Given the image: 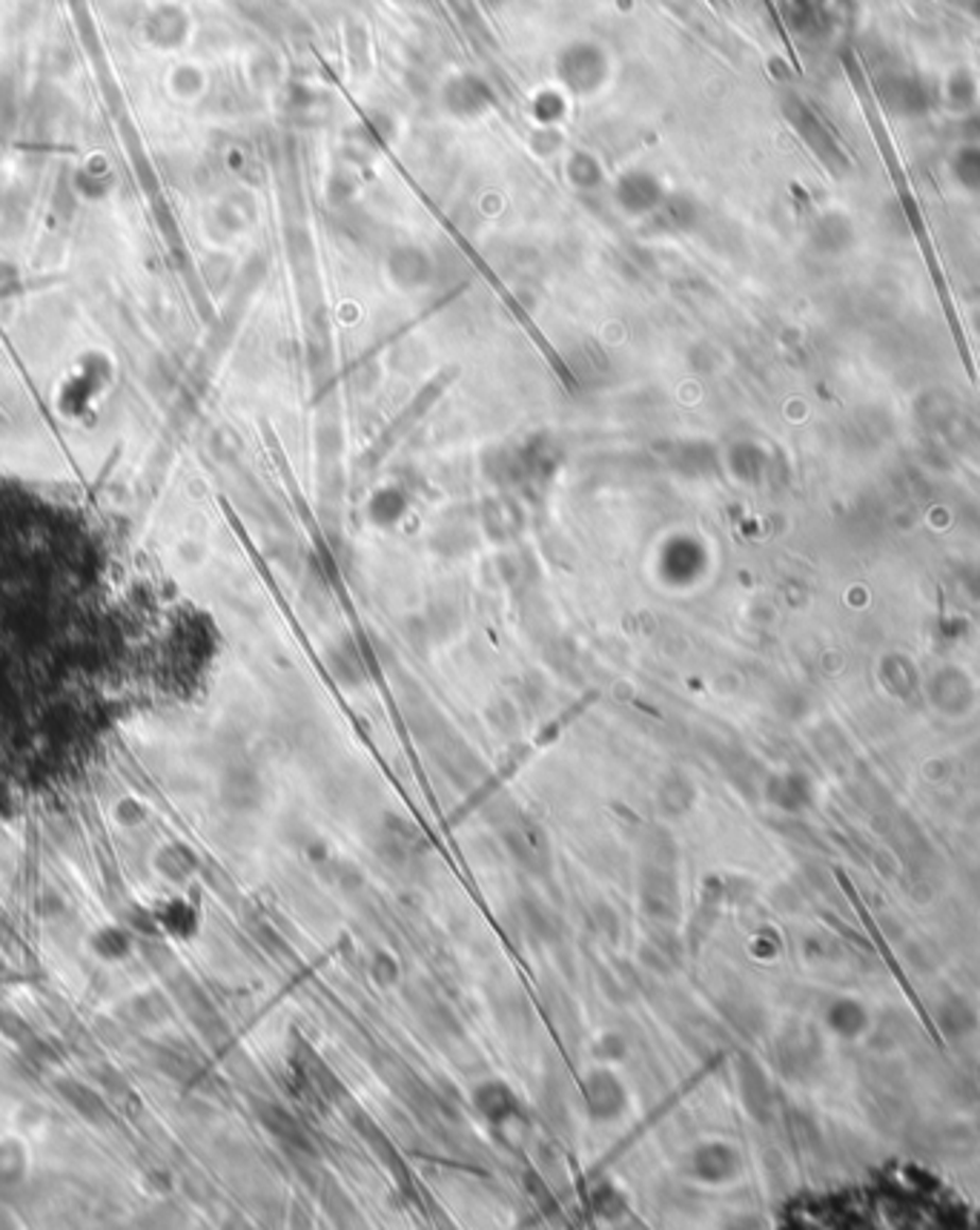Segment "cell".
I'll list each match as a JSON object with an SVG mask.
<instances>
[{
	"label": "cell",
	"instance_id": "obj_1",
	"mask_svg": "<svg viewBox=\"0 0 980 1230\" xmlns=\"http://www.w3.org/2000/svg\"><path fill=\"white\" fill-rule=\"evenodd\" d=\"M835 875H837V883L843 886V892H846V898H848V901H852V907H855V912H857V918H860V924H863L865 932H869V935H872V941H875V950L880 952V959H883V964H886V967H889V972H892V976H894V981L900 984V989H904V996L909 998V1004H912V1009H914V1013H917V1018H921V1024H923V1027H926V1033H929V1038H932L934 1044H938L943 1050V1047H946V1044H943L941 1033H938V1027H934V1021H932V1018H929V1013H926V1007H923V1001H921V998H917V992H914V989H912V984H909V979H906V972H904V969H900V964H897V959H894V952L889 950V944H886L883 932L877 930V924H875V918H872V912L865 910V903H863V898L857 895L855 883L848 881V878L843 873H835Z\"/></svg>",
	"mask_w": 980,
	"mask_h": 1230
},
{
	"label": "cell",
	"instance_id": "obj_2",
	"mask_svg": "<svg viewBox=\"0 0 980 1230\" xmlns=\"http://www.w3.org/2000/svg\"><path fill=\"white\" fill-rule=\"evenodd\" d=\"M505 838H508L510 853L517 855L528 869H537V873L548 869L550 863L548 841H545V834L539 832V826L533 824L510 826L508 832H505Z\"/></svg>",
	"mask_w": 980,
	"mask_h": 1230
},
{
	"label": "cell",
	"instance_id": "obj_3",
	"mask_svg": "<svg viewBox=\"0 0 980 1230\" xmlns=\"http://www.w3.org/2000/svg\"><path fill=\"white\" fill-rule=\"evenodd\" d=\"M643 901L645 910L651 912L653 918L671 920L677 918V883L668 873H648L643 883Z\"/></svg>",
	"mask_w": 980,
	"mask_h": 1230
},
{
	"label": "cell",
	"instance_id": "obj_4",
	"mask_svg": "<svg viewBox=\"0 0 980 1230\" xmlns=\"http://www.w3.org/2000/svg\"><path fill=\"white\" fill-rule=\"evenodd\" d=\"M588 1102L596 1119H611L623 1110L625 1093L611 1073H594L588 1082Z\"/></svg>",
	"mask_w": 980,
	"mask_h": 1230
},
{
	"label": "cell",
	"instance_id": "obj_5",
	"mask_svg": "<svg viewBox=\"0 0 980 1230\" xmlns=\"http://www.w3.org/2000/svg\"><path fill=\"white\" fill-rule=\"evenodd\" d=\"M476 1105H479V1110L488 1119H493V1122H505V1119H510L513 1115V1093H510L508 1087L505 1085H496V1082H490V1085H482L479 1090H476Z\"/></svg>",
	"mask_w": 980,
	"mask_h": 1230
},
{
	"label": "cell",
	"instance_id": "obj_6",
	"mask_svg": "<svg viewBox=\"0 0 980 1230\" xmlns=\"http://www.w3.org/2000/svg\"><path fill=\"white\" fill-rule=\"evenodd\" d=\"M261 1119H264V1124H267L269 1130L279 1136L284 1144H290V1147H296V1150L301 1153L313 1150L308 1142V1136L301 1134V1127L290 1119V1113H284L279 1107H264V1110H261Z\"/></svg>",
	"mask_w": 980,
	"mask_h": 1230
}]
</instances>
